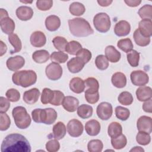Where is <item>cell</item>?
Here are the masks:
<instances>
[{
    "instance_id": "cell-48",
    "label": "cell",
    "mask_w": 152,
    "mask_h": 152,
    "mask_svg": "<svg viewBox=\"0 0 152 152\" xmlns=\"http://www.w3.org/2000/svg\"><path fill=\"white\" fill-rule=\"evenodd\" d=\"M11 125V120L5 112H0V130L1 131L7 130Z\"/></svg>"
},
{
    "instance_id": "cell-51",
    "label": "cell",
    "mask_w": 152,
    "mask_h": 152,
    "mask_svg": "<svg viewBox=\"0 0 152 152\" xmlns=\"http://www.w3.org/2000/svg\"><path fill=\"white\" fill-rule=\"evenodd\" d=\"M53 5V1L38 0L36 1V7L40 11H47L51 8Z\"/></svg>"
},
{
    "instance_id": "cell-8",
    "label": "cell",
    "mask_w": 152,
    "mask_h": 152,
    "mask_svg": "<svg viewBox=\"0 0 152 152\" xmlns=\"http://www.w3.org/2000/svg\"><path fill=\"white\" fill-rule=\"evenodd\" d=\"M45 72L49 80L55 81L61 78L62 75V68L58 63L53 62L46 67Z\"/></svg>"
},
{
    "instance_id": "cell-9",
    "label": "cell",
    "mask_w": 152,
    "mask_h": 152,
    "mask_svg": "<svg viewBox=\"0 0 152 152\" xmlns=\"http://www.w3.org/2000/svg\"><path fill=\"white\" fill-rule=\"evenodd\" d=\"M130 78L132 83L136 86H143L148 83V74L141 70L134 71L131 73Z\"/></svg>"
},
{
    "instance_id": "cell-21",
    "label": "cell",
    "mask_w": 152,
    "mask_h": 152,
    "mask_svg": "<svg viewBox=\"0 0 152 152\" xmlns=\"http://www.w3.org/2000/svg\"><path fill=\"white\" fill-rule=\"evenodd\" d=\"M105 56L112 63L118 62L121 57V53L112 45H109L105 48Z\"/></svg>"
},
{
    "instance_id": "cell-45",
    "label": "cell",
    "mask_w": 152,
    "mask_h": 152,
    "mask_svg": "<svg viewBox=\"0 0 152 152\" xmlns=\"http://www.w3.org/2000/svg\"><path fill=\"white\" fill-rule=\"evenodd\" d=\"M54 95L53 90H50L48 88H45L42 93L41 95V102L43 104H47L48 103H50L52 100H53Z\"/></svg>"
},
{
    "instance_id": "cell-35",
    "label": "cell",
    "mask_w": 152,
    "mask_h": 152,
    "mask_svg": "<svg viewBox=\"0 0 152 152\" xmlns=\"http://www.w3.org/2000/svg\"><path fill=\"white\" fill-rule=\"evenodd\" d=\"M69 10L72 15L80 16L85 12L86 8L83 4L78 2H74L70 4Z\"/></svg>"
},
{
    "instance_id": "cell-43",
    "label": "cell",
    "mask_w": 152,
    "mask_h": 152,
    "mask_svg": "<svg viewBox=\"0 0 152 152\" xmlns=\"http://www.w3.org/2000/svg\"><path fill=\"white\" fill-rule=\"evenodd\" d=\"M138 14L142 19L151 20L152 6L149 4L144 5L139 9Z\"/></svg>"
},
{
    "instance_id": "cell-58",
    "label": "cell",
    "mask_w": 152,
    "mask_h": 152,
    "mask_svg": "<svg viewBox=\"0 0 152 152\" xmlns=\"http://www.w3.org/2000/svg\"><path fill=\"white\" fill-rule=\"evenodd\" d=\"M113 1H108V0H98L97 3L102 7H107L110 5L112 3Z\"/></svg>"
},
{
    "instance_id": "cell-4",
    "label": "cell",
    "mask_w": 152,
    "mask_h": 152,
    "mask_svg": "<svg viewBox=\"0 0 152 152\" xmlns=\"http://www.w3.org/2000/svg\"><path fill=\"white\" fill-rule=\"evenodd\" d=\"M12 115L15 125L20 129H26L31 124L30 116L23 106H17L12 109Z\"/></svg>"
},
{
    "instance_id": "cell-55",
    "label": "cell",
    "mask_w": 152,
    "mask_h": 152,
    "mask_svg": "<svg viewBox=\"0 0 152 152\" xmlns=\"http://www.w3.org/2000/svg\"><path fill=\"white\" fill-rule=\"evenodd\" d=\"M10 101L3 96L0 97V112H6L10 107Z\"/></svg>"
},
{
    "instance_id": "cell-39",
    "label": "cell",
    "mask_w": 152,
    "mask_h": 152,
    "mask_svg": "<svg viewBox=\"0 0 152 152\" xmlns=\"http://www.w3.org/2000/svg\"><path fill=\"white\" fill-rule=\"evenodd\" d=\"M117 46L121 50L126 53L131 51L134 47L131 40L128 38L119 40L118 42Z\"/></svg>"
},
{
    "instance_id": "cell-20",
    "label": "cell",
    "mask_w": 152,
    "mask_h": 152,
    "mask_svg": "<svg viewBox=\"0 0 152 152\" xmlns=\"http://www.w3.org/2000/svg\"><path fill=\"white\" fill-rule=\"evenodd\" d=\"M140 32L145 37H150L152 35V22L150 19H142L139 22Z\"/></svg>"
},
{
    "instance_id": "cell-41",
    "label": "cell",
    "mask_w": 152,
    "mask_h": 152,
    "mask_svg": "<svg viewBox=\"0 0 152 152\" xmlns=\"http://www.w3.org/2000/svg\"><path fill=\"white\" fill-rule=\"evenodd\" d=\"M103 147V142L100 140H91L87 144V149L90 152H101Z\"/></svg>"
},
{
    "instance_id": "cell-6",
    "label": "cell",
    "mask_w": 152,
    "mask_h": 152,
    "mask_svg": "<svg viewBox=\"0 0 152 152\" xmlns=\"http://www.w3.org/2000/svg\"><path fill=\"white\" fill-rule=\"evenodd\" d=\"M0 26L1 30L7 34L13 33L15 29V23L12 19L8 17L7 11L3 9H0Z\"/></svg>"
},
{
    "instance_id": "cell-30",
    "label": "cell",
    "mask_w": 152,
    "mask_h": 152,
    "mask_svg": "<svg viewBox=\"0 0 152 152\" xmlns=\"http://www.w3.org/2000/svg\"><path fill=\"white\" fill-rule=\"evenodd\" d=\"M49 53L46 50H38L33 52L32 58L33 61L38 64L45 63L49 59Z\"/></svg>"
},
{
    "instance_id": "cell-46",
    "label": "cell",
    "mask_w": 152,
    "mask_h": 152,
    "mask_svg": "<svg viewBox=\"0 0 152 152\" xmlns=\"http://www.w3.org/2000/svg\"><path fill=\"white\" fill-rule=\"evenodd\" d=\"M136 141L140 145H147L151 141V137L147 132L139 131L136 135Z\"/></svg>"
},
{
    "instance_id": "cell-47",
    "label": "cell",
    "mask_w": 152,
    "mask_h": 152,
    "mask_svg": "<svg viewBox=\"0 0 152 152\" xmlns=\"http://www.w3.org/2000/svg\"><path fill=\"white\" fill-rule=\"evenodd\" d=\"M95 64L100 70H105L109 66V62L106 56L103 55L97 56L95 59Z\"/></svg>"
},
{
    "instance_id": "cell-42",
    "label": "cell",
    "mask_w": 152,
    "mask_h": 152,
    "mask_svg": "<svg viewBox=\"0 0 152 152\" xmlns=\"http://www.w3.org/2000/svg\"><path fill=\"white\" fill-rule=\"evenodd\" d=\"M115 115L121 121H126L130 116V111L126 107L118 106L115 108Z\"/></svg>"
},
{
    "instance_id": "cell-23",
    "label": "cell",
    "mask_w": 152,
    "mask_h": 152,
    "mask_svg": "<svg viewBox=\"0 0 152 152\" xmlns=\"http://www.w3.org/2000/svg\"><path fill=\"white\" fill-rule=\"evenodd\" d=\"M69 86L71 90L77 94L81 93L85 90L84 81L79 77L72 78L69 82Z\"/></svg>"
},
{
    "instance_id": "cell-5",
    "label": "cell",
    "mask_w": 152,
    "mask_h": 152,
    "mask_svg": "<svg viewBox=\"0 0 152 152\" xmlns=\"http://www.w3.org/2000/svg\"><path fill=\"white\" fill-rule=\"evenodd\" d=\"M95 28L100 33H106L110 28L111 23L109 16L105 12H99L93 18Z\"/></svg>"
},
{
    "instance_id": "cell-59",
    "label": "cell",
    "mask_w": 152,
    "mask_h": 152,
    "mask_svg": "<svg viewBox=\"0 0 152 152\" xmlns=\"http://www.w3.org/2000/svg\"><path fill=\"white\" fill-rule=\"evenodd\" d=\"M0 43H1V54L0 56H2L4 53H6L7 50V45L2 41H0Z\"/></svg>"
},
{
    "instance_id": "cell-57",
    "label": "cell",
    "mask_w": 152,
    "mask_h": 152,
    "mask_svg": "<svg viewBox=\"0 0 152 152\" xmlns=\"http://www.w3.org/2000/svg\"><path fill=\"white\" fill-rule=\"evenodd\" d=\"M124 2L128 6L131 7H135L138 6L141 2V1H132V0H125Z\"/></svg>"
},
{
    "instance_id": "cell-18",
    "label": "cell",
    "mask_w": 152,
    "mask_h": 152,
    "mask_svg": "<svg viewBox=\"0 0 152 152\" xmlns=\"http://www.w3.org/2000/svg\"><path fill=\"white\" fill-rule=\"evenodd\" d=\"M18 18L21 21H27L30 20L33 15V10L27 6L19 7L15 11Z\"/></svg>"
},
{
    "instance_id": "cell-14",
    "label": "cell",
    "mask_w": 152,
    "mask_h": 152,
    "mask_svg": "<svg viewBox=\"0 0 152 152\" xmlns=\"http://www.w3.org/2000/svg\"><path fill=\"white\" fill-rule=\"evenodd\" d=\"M131 31V26L129 23L125 20L118 21L115 26L114 32L119 37L125 36L128 35Z\"/></svg>"
},
{
    "instance_id": "cell-13",
    "label": "cell",
    "mask_w": 152,
    "mask_h": 152,
    "mask_svg": "<svg viewBox=\"0 0 152 152\" xmlns=\"http://www.w3.org/2000/svg\"><path fill=\"white\" fill-rule=\"evenodd\" d=\"M25 64V60L23 57L20 55L9 58L6 62L8 69L12 71H16L21 69Z\"/></svg>"
},
{
    "instance_id": "cell-40",
    "label": "cell",
    "mask_w": 152,
    "mask_h": 152,
    "mask_svg": "<svg viewBox=\"0 0 152 152\" xmlns=\"http://www.w3.org/2000/svg\"><path fill=\"white\" fill-rule=\"evenodd\" d=\"M54 47L58 50L63 52L65 51L66 46L68 42L65 38L61 36H56L52 40Z\"/></svg>"
},
{
    "instance_id": "cell-15",
    "label": "cell",
    "mask_w": 152,
    "mask_h": 152,
    "mask_svg": "<svg viewBox=\"0 0 152 152\" xmlns=\"http://www.w3.org/2000/svg\"><path fill=\"white\" fill-rule=\"evenodd\" d=\"M30 41L31 45L34 47L40 48L46 44V37L43 32L36 31L31 34Z\"/></svg>"
},
{
    "instance_id": "cell-54",
    "label": "cell",
    "mask_w": 152,
    "mask_h": 152,
    "mask_svg": "<svg viewBox=\"0 0 152 152\" xmlns=\"http://www.w3.org/2000/svg\"><path fill=\"white\" fill-rule=\"evenodd\" d=\"M85 99L88 103L94 104L97 103L99 99V91L93 93H85Z\"/></svg>"
},
{
    "instance_id": "cell-16",
    "label": "cell",
    "mask_w": 152,
    "mask_h": 152,
    "mask_svg": "<svg viewBox=\"0 0 152 152\" xmlns=\"http://www.w3.org/2000/svg\"><path fill=\"white\" fill-rule=\"evenodd\" d=\"M78 100L76 97L71 96L65 97L62 103L64 109L69 112H75L78 107Z\"/></svg>"
},
{
    "instance_id": "cell-29",
    "label": "cell",
    "mask_w": 152,
    "mask_h": 152,
    "mask_svg": "<svg viewBox=\"0 0 152 152\" xmlns=\"http://www.w3.org/2000/svg\"><path fill=\"white\" fill-rule=\"evenodd\" d=\"M8 41L13 46L14 49L10 51L11 54L18 52L21 50L22 43L18 35L15 33H12L8 36Z\"/></svg>"
},
{
    "instance_id": "cell-2",
    "label": "cell",
    "mask_w": 152,
    "mask_h": 152,
    "mask_svg": "<svg viewBox=\"0 0 152 152\" xmlns=\"http://www.w3.org/2000/svg\"><path fill=\"white\" fill-rule=\"evenodd\" d=\"M68 23L71 33L75 37H87L94 33L90 23L83 18H74Z\"/></svg>"
},
{
    "instance_id": "cell-52",
    "label": "cell",
    "mask_w": 152,
    "mask_h": 152,
    "mask_svg": "<svg viewBox=\"0 0 152 152\" xmlns=\"http://www.w3.org/2000/svg\"><path fill=\"white\" fill-rule=\"evenodd\" d=\"M53 98L50 102V104L54 106H60L62 104L64 98L65 97L64 94L62 91L59 90H53Z\"/></svg>"
},
{
    "instance_id": "cell-22",
    "label": "cell",
    "mask_w": 152,
    "mask_h": 152,
    "mask_svg": "<svg viewBox=\"0 0 152 152\" xmlns=\"http://www.w3.org/2000/svg\"><path fill=\"white\" fill-rule=\"evenodd\" d=\"M45 26L49 31H55L61 26V20L57 15H50L45 20Z\"/></svg>"
},
{
    "instance_id": "cell-56",
    "label": "cell",
    "mask_w": 152,
    "mask_h": 152,
    "mask_svg": "<svg viewBox=\"0 0 152 152\" xmlns=\"http://www.w3.org/2000/svg\"><path fill=\"white\" fill-rule=\"evenodd\" d=\"M151 105H152V101H151V99H150L147 101H145V102L143 103L142 109L145 112L151 113L152 112Z\"/></svg>"
},
{
    "instance_id": "cell-7",
    "label": "cell",
    "mask_w": 152,
    "mask_h": 152,
    "mask_svg": "<svg viewBox=\"0 0 152 152\" xmlns=\"http://www.w3.org/2000/svg\"><path fill=\"white\" fill-rule=\"evenodd\" d=\"M57 118V112L52 108L39 109V123L50 125L54 123Z\"/></svg>"
},
{
    "instance_id": "cell-3",
    "label": "cell",
    "mask_w": 152,
    "mask_h": 152,
    "mask_svg": "<svg viewBox=\"0 0 152 152\" xmlns=\"http://www.w3.org/2000/svg\"><path fill=\"white\" fill-rule=\"evenodd\" d=\"M12 80L15 85L26 88L36 83L37 74L33 70L16 71L12 74Z\"/></svg>"
},
{
    "instance_id": "cell-25",
    "label": "cell",
    "mask_w": 152,
    "mask_h": 152,
    "mask_svg": "<svg viewBox=\"0 0 152 152\" xmlns=\"http://www.w3.org/2000/svg\"><path fill=\"white\" fill-rule=\"evenodd\" d=\"M151 88L148 86H142L136 90V96L137 99L140 102H145L152 97Z\"/></svg>"
},
{
    "instance_id": "cell-28",
    "label": "cell",
    "mask_w": 152,
    "mask_h": 152,
    "mask_svg": "<svg viewBox=\"0 0 152 152\" xmlns=\"http://www.w3.org/2000/svg\"><path fill=\"white\" fill-rule=\"evenodd\" d=\"M85 84V93H93L99 91V84L98 81L93 77L87 78L84 81Z\"/></svg>"
},
{
    "instance_id": "cell-60",
    "label": "cell",
    "mask_w": 152,
    "mask_h": 152,
    "mask_svg": "<svg viewBox=\"0 0 152 152\" xmlns=\"http://www.w3.org/2000/svg\"><path fill=\"white\" fill-rule=\"evenodd\" d=\"M130 151H143L144 152V150L141 147L136 146V147H134V148H132V149H131Z\"/></svg>"
},
{
    "instance_id": "cell-1",
    "label": "cell",
    "mask_w": 152,
    "mask_h": 152,
    "mask_svg": "<svg viewBox=\"0 0 152 152\" xmlns=\"http://www.w3.org/2000/svg\"><path fill=\"white\" fill-rule=\"evenodd\" d=\"M2 152H30L31 145L21 134L14 133L7 135L1 144Z\"/></svg>"
},
{
    "instance_id": "cell-33",
    "label": "cell",
    "mask_w": 152,
    "mask_h": 152,
    "mask_svg": "<svg viewBox=\"0 0 152 152\" xmlns=\"http://www.w3.org/2000/svg\"><path fill=\"white\" fill-rule=\"evenodd\" d=\"M133 37L136 44L140 46H146L150 43V37L144 36L138 28L134 32Z\"/></svg>"
},
{
    "instance_id": "cell-17",
    "label": "cell",
    "mask_w": 152,
    "mask_h": 152,
    "mask_svg": "<svg viewBox=\"0 0 152 152\" xmlns=\"http://www.w3.org/2000/svg\"><path fill=\"white\" fill-rule=\"evenodd\" d=\"M40 91L37 88H33L29 90L26 91L23 94V100L28 104H33L37 102Z\"/></svg>"
},
{
    "instance_id": "cell-31",
    "label": "cell",
    "mask_w": 152,
    "mask_h": 152,
    "mask_svg": "<svg viewBox=\"0 0 152 152\" xmlns=\"http://www.w3.org/2000/svg\"><path fill=\"white\" fill-rule=\"evenodd\" d=\"M111 144L112 147L116 150H120L124 148L127 144V139L125 135H121L111 138Z\"/></svg>"
},
{
    "instance_id": "cell-50",
    "label": "cell",
    "mask_w": 152,
    "mask_h": 152,
    "mask_svg": "<svg viewBox=\"0 0 152 152\" xmlns=\"http://www.w3.org/2000/svg\"><path fill=\"white\" fill-rule=\"evenodd\" d=\"M5 95L7 99L12 102H18L20 99V92L15 88H10L5 93Z\"/></svg>"
},
{
    "instance_id": "cell-53",
    "label": "cell",
    "mask_w": 152,
    "mask_h": 152,
    "mask_svg": "<svg viewBox=\"0 0 152 152\" xmlns=\"http://www.w3.org/2000/svg\"><path fill=\"white\" fill-rule=\"evenodd\" d=\"M60 144L58 140H50L46 144V150L49 152H56L59 150Z\"/></svg>"
},
{
    "instance_id": "cell-34",
    "label": "cell",
    "mask_w": 152,
    "mask_h": 152,
    "mask_svg": "<svg viewBox=\"0 0 152 152\" xmlns=\"http://www.w3.org/2000/svg\"><path fill=\"white\" fill-rule=\"evenodd\" d=\"M107 133L111 138L116 137L122 133V127L119 123L112 122L108 126Z\"/></svg>"
},
{
    "instance_id": "cell-12",
    "label": "cell",
    "mask_w": 152,
    "mask_h": 152,
    "mask_svg": "<svg viewBox=\"0 0 152 152\" xmlns=\"http://www.w3.org/2000/svg\"><path fill=\"white\" fill-rule=\"evenodd\" d=\"M137 129L139 131L145 132L150 134L152 132V119L147 116H141L137 122Z\"/></svg>"
},
{
    "instance_id": "cell-38",
    "label": "cell",
    "mask_w": 152,
    "mask_h": 152,
    "mask_svg": "<svg viewBox=\"0 0 152 152\" xmlns=\"http://www.w3.org/2000/svg\"><path fill=\"white\" fill-rule=\"evenodd\" d=\"M50 59L52 62L63 64L65 63L68 59V55L61 51L53 52L50 56Z\"/></svg>"
},
{
    "instance_id": "cell-26",
    "label": "cell",
    "mask_w": 152,
    "mask_h": 152,
    "mask_svg": "<svg viewBox=\"0 0 152 152\" xmlns=\"http://www.w3.org/2000/svg\"><path fill=\"white\" fill-rule=\"evenodd\" d=\"M84 64L77 57L71 58L67 62V67L71 73H78L84 68Z\"/></svg>"
},
{
    "instance_id": "cell-10",
    "label": "cell",
    "mask_w": 152,
    "mask_h": 152,
    "mask_svg": "<svg viewBox=\"0 0 152 152\" xmlns=\"http://www.w3.org/2000/svg\"><path fill=\"white\" fill-rule=\"evenodd\" d=\"M96 113L102 120H108L112 115L113 109L110 103L106 102L100 103L97 107Z\"/></svg>"
},
{
    "instance_id": "cell-19",
    "label": "cell",
    "mask_w": 152,
    "mask_h": 152,
    "mask_svg": "<svg viewBox=\"0 0 152 152\" xmlns=\"http://www.w3.org/2000/svg\"><path fill=\"white\" fill-rule=\"evenodd\" d=\"M100 123L95 119L87 121L85 124V129L87 134L90 136H96L100 131Z\"/></svg>"
},
{
    "instance_id": "cell-36",
    "label": "cell",
    "mask_w": 152,
    "mask_h": 152,
    "mask_svg": "<svg viewBox=\"0 0 152 152\" xmlns=\"http://www.w3.org/2000/svg\"><path fill=\"white\" fill-rule=\"evenodd\" d=\"M127 61L132 67H137L139 65L140 53L135 50H132L127 53Z\"/></svg>"
},
{
    "instance_id": "cell-27",
    "label": "cell",
    "mask_w": 152,
    "mask_h": 152,
    "mask_svg": "<svg viewBox=\"0 0 152 152\" xmlns=\"http://www.w3.org/2000/svg\"><path fill=\"white\" fill-rule=\"evenodd\" d=\"M112 84L119 88L124 87L126 84V78L125 75L121 72L114 73L111 78Z\"/></svg>"
},
{
    "instance_id": "cell-11",
    "label": "cell",
    "mask_w": 152,
    "mask_h": 152,
    "mask_svg": "<svg viewBox=\"0 0 152 152\" xmlns=\"http://www.w3.org/2000/svg\"><path fill=\"white\" fill-rule=\"evenodd\" d=\"M67 131L69 135L72 137H80L83 132V125L78 119H73L70 120L66 126Z\"/></svg>"
},
{
    "instance_id": "cell-37",
    "label": "cell",
    "mask_w": 152,
    "mask_h": 152,
    "mask_svg": "<svg viewBox=\"0 0 152 152\" xmlns=\"http://www.w3.org/2000/svg\"><path fill=\"white\" fill-rule=\"evenodd\" d=\"M82 49L81 45L77 41L72 40L68 42L65 51L70 55H76L78 52Z\"/></svg>"
},
{
    "instance_id": "cell-32",
    "label": "cell",
    "mask_w": 152,
    "mask_h": 152,
    "mask_svg": "<svg viewBox=\"0 0 152 152\" xmlns=\"http://www.w3.org/2000/svg\"><path fill=\"white\" fill-rule=\"evenodd\" d=\"M93 107L88 104H83L77 108V114L82 119L90 118L93 114Z\"/></svg>"
},
{
    "instance_id": "cell-49",
    "label": "cell",
    "mask_w": 152,
    "mask_h": 152,
    "mask_svg": "<svg viewBox=\"0 0 152 152\" xmlns=\"http://www.w3.org/2000/svg\"><path fill=\"white\" fill-rule=\"evenodd\" d=\"M76 57L78 58L84 64L88 63L91 58V52L87 49H80L76 55Z\"/></svg>"
},
{
    "instance_id": "cell-44",
    "label": "cell",
    "mask_w": 152,
    "mask_h": 152,
    "mask_svg": "<svg viewBox=\"0 0 152 152\" xmlns=\"http://www.w3.org/2000/svg\"><path fill=\"white\" fill-rule=\"evenodd\" d=\"M119 102L123 105L128 106L132 104L134 99L132 95L128 91H123L120 93L118 97Z\"/></svg>"
},
{
    "instance_id": "cell-24",
    "label": "cell",
    "mask_w": 152,
    "mask_h": 152,
    "mask_svg": "<svg viewBox=\"0 0 152 152\" xmlns=\"http://www.w3.org/2000/svg\"><path fill=\"white\" fill-rule=\"evenodd\" d=\"M66 132V129L65 124L62 122H58L53 126L52 134H50L49 135H52V137L50 138L53 137L55 139L59 140L65 137Z\"/></svg>"
}]
</instances>
